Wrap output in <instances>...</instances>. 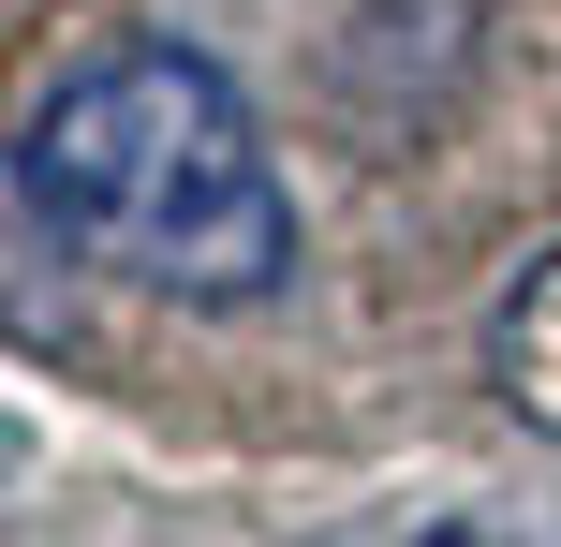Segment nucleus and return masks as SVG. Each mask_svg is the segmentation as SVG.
I'll list each match as a JSON object with an SVG mask.
<instances>
[{
	"mask_svg": "<svg viewBox=\"0 0 561 547\" xmlns=\"http://www.w3.org/2000/svg\"><path fill=\"white\" fill-rule=\"evenodd\" d=\"M488 385H503L517 414H533V430L561 444V252L533 266V282L503 296V326H488Z\"/></svg>",
	"mask_w": 561,
	"mask_h": 547,
	"instance_id": "obj_3",
	"label": "nucleus"
},
{
	"mask_svg": "<svg viewBox=\"0 0 561 547\" xmlns=\"http://www.w3.org/2000/svg\"><path fill=\"white\" fill-rule=\"evenodd\" d=\"M15 193L59 252L118 266L178 311H252V296L296 282V193H280L237 75L163 45V30L89 45L15 118Z\"/></svg>",
	"mask_w": 561,
	"mask_h": 547,
	"instance_id": "obj_1",
	"label": "nucleus"
},
{
	"mask_svg": "<svg viewBox=\"0 0 561 547\" xmlns=\"http://www.w3.org/2000/svg\"><path fill=\"white\" fill-rule=\"evenodd\" d=\"M310 547H561V503L547 489H385V503H355L340 533H310Z\"/></svg>",
	"mask_w": 561,
	"mask_h": 547,
	"instance_id": "obj_2",
	"label": "nucleus"
}]
</instances>
